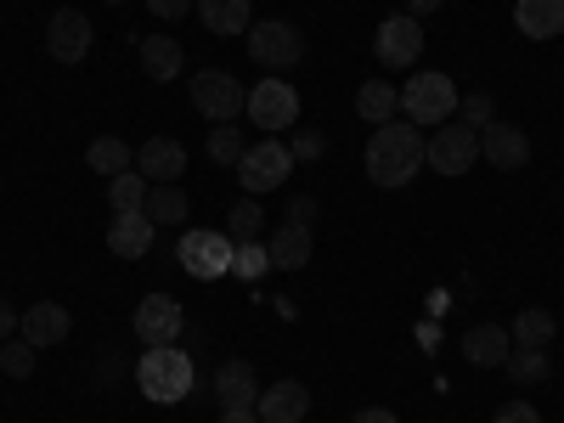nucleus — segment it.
<instances>
[{"label": "nucleus", "instance_id": "1", "mask_svg": "<svg viewBox=\"0 0 564 423\" xmlns=\"http://www.w3.org/2000/svg\"><path fill=\"white\" fill-rule=\"evenodd\" d=\"M417 164H423V135H417V124L406 119H390V124H379L372 130V141H367V175H372V186H406L412 175H417Z\"/></svg>", "mask_w": 564, "mask_h": 423}, {"label": "nucleus", "instance_id": "2", "mask_svg": "<svg viewBox=\"0 0 564 423\" xmlns=\"http://www.w3.org/2000/svg\"><path fill=\"white\" fill-rule=\"evenodd\" d=\"M135 384H141V395H148V401L175 406V401L193 395V384H198L193 356L175 350V345H148V356L135 361Z\"/></svg>", "mask_w": 564, "mask_h": 423}, {"label": "nucleus", "instance_id": "3", "mask_svg": "<svg viewBox=\"0 0 564 423\" xmlns=\"http://www.w3.org/2000/svg\"><path fill=\"white\" fill-rule=\"evenodd\" d=\"M243 102H249V90L238 85V74H226V68H198L193 74V108L209 124H238Z\"/></svg>", "mask_w": 564, "mask_h": 423}, {"label": "nucleus", "instance_id": "4", "mask_svg": "<svg viewBox=\"0 0 564 423\" xmlns=\"http://www.w3.org/2000/svg\"><path fill=\"white\" fill-rule=\"evenodd\" d=\"M401 113L412 124H446L457 113V85L452 74H417L401 85Z\"/></svg>", "mask_w": 564, "mask_h": 423}, {"label": "nucleus", "instance_id": "5", "mask_svg": "<svg viewBox=\"0 0 564 423\" xmlns=\"http://www.w3.org/2000/svg\"><path fill=\"white\" fill-rule=\"evenodd\" d=\"M289 175H294V153H289V141H276V135L254 141V148L238 159V181H243V193H249V198L276 193V186L289 181Z\"/></svg>", "mask_w": 564, "mask_h": 423}, {"label": "nucleus", "instance_id": "6", "mask_svg": "<svg viewBox=\"0 0 564 423\" xmlns=\"http://www.w3.org/2000/svg\"><path fill=\"white\" fill-rule=\"evenodd\" d=\"M243 45H249V57H254L260 68H271V74L294 68V63L305 57V34H300L294 23H282V18H271V23H249Z\"/></svg>", "mask_w": 564, "mask_h": 423}, {"label": "nucleus", "instance_id": "7", "mask_svg": "<svg viewBox=\"0 0 564 423\" xmlns=\"http://www.w3.org/2000/svg\"><path fill=\"white\" fill-rule=\"evenodd\" d=\"M249 124H260L265 135H282V130H294L300 124V90L289 79H260L249 90V102H243Z\"/></svg>", "mask_w": 564, "mask_h": 423}, {"label": "nucleus", "instance_id": "8", "mask_svg": "<svg viewBox=\"0 0 564 423\" xmlns=\"http://www.w3.org/2000/svg\"><path fill=\"white\" fill-rule=\"evenodd\" d=\"M475 159H480V130H468L463 119L457 124L446 119L430 141H423V164L435 175H463V170H475Z\"/></svg>", "mask_w": 564, "mask_h": 423}, {"label": "nucleus", "instance_id": "9", "mask_svg": "<svg viewBox=\"0 0 564 423\" xmlns=\"http://www.w3.org/2000/svg\"><path fill=\"white\" fill-rule=\"evenodd\" d=\"M231 254H238V249H231V238H226V231H186V238L175 243V260H181V271L186 276H204V282H215V276H226L231 271Z\"/></svg>", "mask_w": 564, "mask_h": 423}, {"label": "nucleus", "instance_id": "10", "mask_svg": "<svg viewBox=\"0 0 564 423\" xmlns=\"http://www.w3.org/2000/svg\"><path fill=\"white\" fill-rule=\"evenodd\" d=\"M372 52H379L384 68H412L417 52H423V23L406 18V12H390L379 23V34H372Z\"/></svg>", "mask_w": 564, "mask_h": 423}, {"label": "nucleus", "instance_id": "11", "mask_svg": "<svg viewBox=\"0 0 564 423\" xmlns=\"http://www.w3.org/2000/svg\"><path fill=\"white\" fill-rule=\"evenodd\" d=\"M90 40H97V29H90V18L74 12V7H63L52 23H45V52H52L63 68H74V63L90 57Z\"/></svg>", "mask_w": 564, "mask_h": 423}, {"label": "nucleus", "instance_id": "12", "mask_svg": "<svg viewBox=\"0 0 564 423\" xmlns=\"http://www.w3.org/2000/svg\"><path fill=\"white\" fill-rule=\"evenodd\" d=\"M130 327H135V339H141V345H175V339H181V327H186V316H181V305H175L170 294H148V300L135 305Z\"/></svg>", "mask_w": 564, "mask_h": 423}, {"label": "nucleus", "instance_id": "13", "mask_svg": "<svg viewBox=\"0 0 564 423\" xmlns=\"http://www.w3.org/2000/svg\"><path fill=\"white\" fill-rule=\"evenodd\" d=\"M480 159L491 164V170H525L531 164V135L520 130V124H502V119H491L486 130H480Z\"/></svg>", "mask_w": 564, "mask_h": 423}, {"label": "nucleus", "instance_id": "14", "mask_svg": "<svg viewBox=\"0 0 564 423\" xmlns=\"http://www.w3.org/2000/svg\"><path fill=\"white\" fill-rule=\"evenodd\" d=\"M68 334H74V316H68V305H57V300L29 305L23 322H18V339H29L34 350H52V345H63Z\"/></svg>", "mask_w": 564, "mask_h": 423}, {"label": "nucleus", "instance_id": "15", "mask_svg": "<svg viewBox=\"0 0 564 423\" xmlns=\"http://www.w3.org/2000/svg\"><path fill=\"white\" fill-rule=\"evenodd\" d=\"M254 412H260V423H305L311 417V390L300 379H276L271 390H260Z\"/></svg>", "mask_w": 564, "mask_h": 423}, {"label": "nucleus", "instance_id": "16", "mask_svg": "<svg viewBox=\"0 0 564 423\" xmlns=\"http://www.w3.org/2000/svg\"><path fill=\"white\" fill-rule=\"evenodd\" d=\"M135 170L148 175V181H181V170H186V148L175 135H148L141 141V153H135Z\"/></svg>", "mask_w": 564, "mask_h": 423}, {"label": "nucleus", "instance_id": "17", "mask_svg": "<svg viewBox=\"0 0 564 423\" xmlns=\"http://www.w3.org/2000/svg\"><path fill=\"white\" fill-rule=\"evenodd\" d=\"M311 226H294V220H282L271 238H265V254H271V265L276 271H300V265H311Z\"/></svg>", "mask_w": 564, "mask_h": 423}, {"label": "nucleus", "instance_id": "18", "mask_svg": "<svg viewBox=\"0 0 564 423\" xmlns=\"http://www.w3.org/2000/svg\"><path fill=\"white\" fill-rule=\"evenodd\" d=\"M513 29H520L525 40L564 34V0H513Z\"/></svg>", "mask_w": 564, "mask_h": 423}, {"label": "nucleus", "instance_id": "19", "mask_svg": "<svg viewBox=\"0 0 564 423\" xmlns=\"http://www.w3.org/2000/svg\"><path fill=\"white\" fill-rule=\"evenodd\" d=\"M463 356L475 361V367H502V361L513 356L508 327H502V322H480V327H468V334H463Z\"/></svg>", "mask_w": 564, "mask_h": 423}, {"label": "nucleus", "instance_id": "20", "mask_svg": "<svg viewBox=\"0 0 564 423\" xmlns=\"http://www.w3.org/2000/svg\"><path fill=\"white\" fill-rule=\"evenodd\" d=\"M141 68H148V79H153V85L181 79V68H186L181 40H175V34H148V40H141Z\"/></svg>", "mask_w": 564, "mask_h": 423}, {"label": "nucleus", "instance_id": "21", "mask_svg": "<svg viewBox=\"0 0 564 423\" xmlns=\"http://www.w3.org/2000/svg\"><path fill=\"white\" fill-rule=\"evenodd\" d=\"M153 220L148 215H113V226H108V249L119 254V260H148V249H153Z\"/></svg>", "mask_w": 564, "mask_h": 423}, {"label": "nucleus", "instance_id": "22", "mask_svg": "<svg viewBox=\"0 0 564 423\" xmlns=\"http://www.w3.org/2000/svg\"><path fill=\"white\" fill-rule=\"evenodd\" d=\"M193 7H198V23H204L209 34H220V40L249 34V23H254L249 0H193Z\"/></svg>", "mask_w": 564, "mask_h": 423}, {"label": "nucleus", "instance_id": "23", "mask_svg": "<svg viewBox=\"0 0 564 423\" xmlns=\"http://www.w3.org/2000/svg\"><path fill=\"white\" fill-rule=\"evenodd\" d=\"M215 401H220V412H226V406H254V401H260L254 367H249V361H226V367L215 372Z\"/></svg>", "mask_w": 564, "mask_h": 423}, {"label": "nucleus", "instance_id": "24", "mask_svg": "<svg viewBox=\"0 0 564 423\" xmlns=\"http://www.w3.org/2000/svg\"><path fill=\"white\" fill-rule=\"evenodd\" d=\"M553 334H558V316H553L547 305L520 311V316H513V327H508L513 350H547V345H553Z\"/></svg>", "mask_w": 564, "mask_h": 423}, {"label": "nucleus", "instance_id": "25", "mask_svg": "<svg viewBox=\"0 0 564 423\" xmlns=\"http://www.w3.org/2000/svg\"><path fill=\"white\" fill-rule=\"evenodd\" d=\"M356 113H361L367 124H390V119L401 113V90H395L390 79H361V90H356Z\"/></svg>", "mask_w": 564, "mask_h": 423}, {"label": "nucleus", "instance_id": "26", "mask_svg": "<svg viewBox=\"0 0 564 423\" xmlns=\"http://www.w3.org/2000/svg\"><path fill=\"white\" fill-rule=\"evenodd\" d=\"M141 215H148L153 226H181L186 215H193V204H186L181 181H164V186H153V193H148V209H141Z\"/></svg>", "mask_w": 564, "mask_h": 423}, {"label": "nucleus", "instance_id": "27", "mask_svg": "<svg viewBox=\"0 0 564 423\" xmlns=\"http://www.w3.org/2000/svg\"><path fill=\"white\" fill-rule=\"evenodd\" d=\"M108 209L113 215H141V209H148V175H141V170L113 175L108 181Z\"/></svg>", "mask_w": 564, "mask_h": 423}, {"label": "nucleus", "instance_id": "28", "mask_svg": "<svg viewBox=\"0 0 564 423\" xmlns=\"http://www.w3.org/2000/svg\"><path fill=\"white\" fill-rule=\"evenodd\" d=\"M85 164L97 170V175H108V181H113V175H124V170L135 164V153L124 148L119 135H97V141H90V148H85Z\"/></svg>", "mask_w": 564, "mask_h": 423}, {"label": "nucleus", "instance_id": "29", "mask_svg": "<svg viewBox=\"0 0 564 423\" xmlns=\"http://www.w3.org/2000/svg\"><path fill=\"white\" fill-rule=\"evenodd\" d=\"M204 153H209L215 164H231V170H238V159L249 153L243 124H215V130H209V141H204Z\"/></svg>", "mask_w": 564, "mask_h": 423}, {"label": "nucleus", "instance_id": "30", "mask_svg": "<svg viewBox=\"0 0 564 423\" xmlns=\"http://www.w3.org/2000/svg\"><path fill=\"white\" fill-rule=\"evenodd\" d=\"M226 226H231V238H238V243H254V238H265V209L254 198H238L231 215H226Z\"/></svg>", "mask_w": 564, "mask_h": 423}, {"label": "nucleus", "instance_id": "31", "mask_svg": "<svg viewBox=\"0 0 564 423\" xmlns=\"http://www.w3.org/2000/svg\"><path fill=\"white\" fill-rule=\"evenodd\" d=\"M502 367H508V379H513V384H525V390L542 384L547 372H553V367H547V350H513Z\"/></svg>", "mask_w": 564, "mask_h": 423}, {"label": "nucleus", "instance_id": "32", "mask_svg": "<svg viewBox=\"0 0 564 423\" xmlns=\"http://www.w3.org/2000/svg\"><path fill=\"white\" fill-rule=\"evenodd\" d=\"M457 119L468 130H486L497 119V102H491V90H468V97H457Z\"/></svg>", "mask_w": 564, "mask_h": 423}, {"label": "nucleus", "instance_id": "33", "mask_svg": "<svg viewBox=\"0 0 564 423\" xmlns=\"http://www.w3.org/2000/svg\"><path fill=\"white\" fill-rule=\"evenodd\" d=\"M0 372H7V379H29L34 372V345L29 339H7L0 345Z\"/></svg>", "mask_w": 564, "mask_h": 423}, {"label": "nucleus", "instance_id": "34", "mask_svg": "<svg viewBox=\"0 0 564 423\" xmlns=\"http://www.w3.org/2000/svg\"><path fill=\"white\" fill-rule=\"evenodd\" d=\"M231 271H238V276H265V271H271L265 238H254V243H238V254H231Z\"/></svg>", "mask_w": 564, "mask_h": 423}, {"label": "nucleus", "instance_id": "35", "mask_svg": "<svg viewBox=\"0 0 564 423\" xmlns=\"http://www.w3.org/2000/svg\"><path fill=\"white\" fill-rule=\"evenodd\" d=\"M322 148H327V141H322L316 130H294V141H289L294 164H300V159H305V164H311V159H322Z\"/></svg>", "mask_w": 564, "mask_h": 423}, {"label": "nucleus", "instance_id": "36", "mask_svg": "<svg viewBox=\"0 0 564 423\" xmlns=\"http://www.w3.org/2000/svg\"><path fill=\"white\" fill-rule=\"evenodd\" d=\"M491 423H542V412H536L531 401H508V406H502Z\"/></svg>", "mask_w": 564, "mask_h": 423}, {"label": "nucleus", "instance_id": "37", "mask_svg": "<svg viewBox=\"0 0 564 423\" xmlns=\"http://www.w3.org/2000/svg\"><path fill=\"white\" fill-rule=\"evenodd\" d=\"M148 12H153L159 23H175V18L193 12V0H148Z\"/></svg>", "mask_w": 564, "mask_h": 423}, {"label": "nucleus", "instance_id": "38", "mask_svg": "<svg viewBox=\"0 0 564 423\" xmlns=\"http://www.w3.org/2000/svg\"><path fill=\"white\" fill-rule=\"evenodd\" d=\"M282 215H289L294 226H311V220H316V198H305V193H294V198H289V209H282Z\"/></svg>", "mask_w": 564, "mask_h": 423}, {"label": "nucleus", "instance_id": "39", "mask_svg": "<svg viewBox=\"0 0 564 423\" xmlns=\"http://www.w3.org/2000/svg\"><path fill=\"white\" fill-rule=\"evenodd\" d=\"M18 322H23V311H12V300H0V345L18 334Z\"/></svg>", "mask_w": 564, "mask_h": 423}, {"label": "nucleus", "instance_id": "40", "mask_svg": "<svg viewBox=\"0 0 564 423\" xmlns=\"http://www.w3.org/2000/svg\"><path fill=\"white\" fill-rule=\"evenodd\" d=\"M350 423H401V417H395L390 406H367V412H356Z\"/></svg>", "mask_w": 564, "mask_h": 423}, {"label": "nucleus", "instance_id": "41", "mask_svg": "<svg viewBox=\"0 0 564 423\" xmlns=\"http://www.w3.org/2000/svg\"><path fill=\"white\" fill-rule=\"evenodd\" d=\"M220 423H260V412H254V406H226Z\"/></svg>", "mask_w": 564, "mask_h": 423}, {"label": "nucleus", "instance_id": "42", "mask_svg": "<svg viewBox=\"0 0 564 423\" xmlns=\"http://www.w3.org/2000/svg\"><path fill=\"white\" fill-rule=\"evenodd\" d=\"M435 7H441V0H401V12H406V18H430Z\"/></svg>", "mask_w": 564, "mask_h": 423}, {"label": "nucleus", "instance_id": "43", "mask_svg": "<svg viewBox=\"0 0 564 423\" xmlns=\"http://www.w3.org/2000/svg\"><path fill=\"white\" fill-rule=\"evenodd\" d=\"M108 7H124V0H108Z\"/></svg>", "mask_w": 564, "mask_h": 423}]
</instances>
